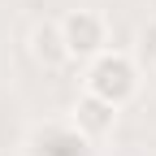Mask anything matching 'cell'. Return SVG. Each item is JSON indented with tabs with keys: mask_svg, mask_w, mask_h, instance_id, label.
<instances>
[{
	"mask_svg": "<svg viewBox=\"0 0 156 156\" xmlns=\"http://www.w3.org/2000/svg\"><path fill=\"white\" fill-rule=\"evenodd\" d=\"M30 44H35V56H39V61H48V65H61L65 56H69L65 39H61V22H44V26H35Z\"/></svg>",
	"mask_w": 156,
	"mask_h": 156,
	"instance_id": "obj_4",
	"label": "cell"
},
{
	"mask_svg": "<svg viewBox=\"0 0 156 156\" xmlns=\"http://www.w3.org/2000/svg\"><path fill=\"white\" fill-rule=\"evenodd\" d=\"M113 122H117V108H113V104H104L100 95H91V91L74 104V126H78V134H91V139H100V134H108V130H113Z\"/></svg>",
	"mask_w": 156,
	"mask_h": 156,
	"instance_id": "obj_3",
	"label": "cell"
},
{
	"mask_svg": "<svg viewBox=\"0 0 156 156\" xmlns=\"http://www.w3.org/2000/svg\"><path fill=\"white\" fill-rule=\"evenodd\" d=\"M61 39L69 56H100L104 52V17L91 9H74L61 17Z\"/></svg>",
	"mask_w": 156,
	"mask_h": 156,
	"instance_id": "obj_2",
	"label": "cell"
},
{
	"mask_svg": "<svg viewBox=\"0 0 156 156\" xmlns=\"http://www.w3.org/2000/svg\"><path fill=\"white\" fill-rule=\"evenodd\" d=\"M134 56H139V65L156 69V22H152V26H143V35H139V48H134Z\"/></svg>",
	"mask_w": 156,
	"mask_h": 156,
	"instance_id": "obj_5",
	"label": "cell"
},
{
	"mask_svg": "<svg viewBox=\"0 0 156 156\" xmlns=\"http://www.w3.org/2000/svg\"><path fill=\"white\" fill-rule=\"evenodd\" d=\"M87 91L100 95L104 104L122 108L126 100H134V91H139V65H134V56L126 52H100L87 69Z\"/></svg>",
	"mask_w": 156,
	"mask_h": 156,
	"instance_id": "obj_1",
	"label": "cell"
}]
</instances>
